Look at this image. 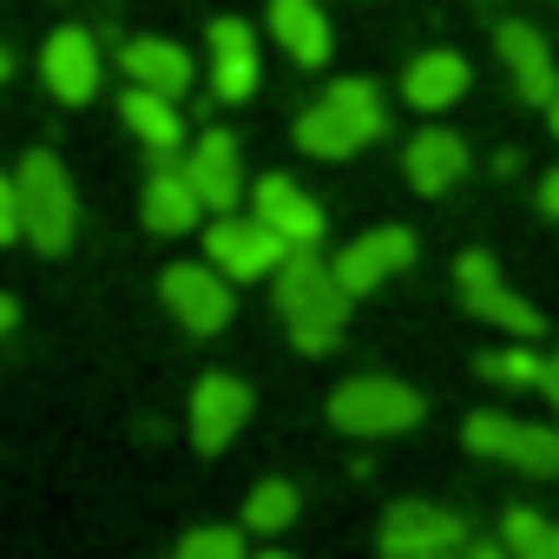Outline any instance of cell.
Masks as SVG:
<instances>
[{"label":"cell","mask_w":559,"mask_h":559,"mask_svg":"<svg viewBox=\"0 0 559 559\" xmlns=\"http://www.w3.org/2000/svg\"><path fill=\"white\" fill-rule=\"evenodd\" d=\"M158 290H165L171 317H178L191 336H217V330L230 323V310H237V297H230V276H224L211 257H204V263H165Z\"/></svg>","instance_id":"cell-8"},{"label":"cell","mask_w":559,"mask_h":559,"mask_svg":"<svg viewBox=\"0 0 559 559\" xmlns=\"http://www.w3.org/2000/svg\"><path fill=\"white\" fill-rule=\"evenodd\" d=\"M250 211L284 237L290 250H317L323 243V230H330V217H323V204L297 185V178H263L257 185V198H250Z\"/></svg>","instance_id":"cell-12"},{"label":"cell","mask_w":559,"mask_h":559,"mask_svg":"<svg viewBox=\"0 0 559 559\" xmlns=\"http://www.w3.org/2000/svg\"><path fill=\"white\" fill-rule=\"evenodd\" d=\"M461 539H467V526H461V513H448V507L395 500V507L382 513V552H395V559H448Z\"/></svg>","instance_id":"cell-9"},{"label":"cell","mask_w":559,"mask_h":559,"mask_svg":"<svg viewBox=\"0 0 559 559\" xmlns=\"http://www.w3.org/2000/svg\"><path fill=\"white\" fill-rule=\"evenodd\" d=\"M539 389H546V402L559 408V356H546V382H539Z\"/></svg>","instance_id":"cell-30"},{"label":"cell","mask_w":559,"mask_h":559,"mask_svg":"<svg viewBox=\"0 0 559 559\" xmlns=\"http://www.w3.org/2000/svg\"><path fill=\"white\" fill-rule=\"evenodd\" d=\"M276 310L290 323V343L304 356H323L343 343V323H349V290L336 263H323L317 250H290L284 270H276Z\"/></svg>","instance_id":"cell-1"},{"label":"cell","mask_w":559,"mask_h":559,"mask_svg":"<svg viewBox=\"0 0 559 559\" xmlns=\"http://www.w3.org/2000/svg\"><path fill=\"white\" fill-rule=\"evenodd\" d=\"M408 263H415V230L382 224V230H369V237L343 243L336 276H343V290H349V297H369V290H382L389 276H395V270H408Z\"/></svg>","instance_id":"cell-11"},{"label":"cell","mask_w":559,"mask_h":559,"mask_svg":"<svg viewBox=\"0 0 559 559\" xmlns=\"http://www.w3.org/2000/svg\"><path fill=\"white\" fill-rule=\"evenodd\" d=\"M14 323H21V304H14V297H0V336H8Z\"/></svg>","instance_id":"cell-31"},{"label":"cell","mask_w":559,"mask_h":559,"mask_svg":"<svg viewBox=\"0 0 559 559\" xmlns=\"http://www.w3.org/2000/svg\"><path fill=\"white\" fill-rule=\"evenodd\" d=\"M250 408H257L250 382H237V376H204V382L191 389V448H198V454L230 448L237 428L250 421Z\"/></svg>","instance_id":"cell-10"},{"label":"cell","mask_w":559,"mask_h":559,"mask_svg":"<svg viewBox=\"0 0 559 559\" xmlns=\"http://www.w3.org/2000/svg\"><path fill=\"white\" fill-rule=\"evenodd\" d=\"M330 421L343 435H408L421 421V395L395 376H356L330 395Z\"/></svg>","instance_id":"cell-5"},{"label":"cell","mask_w":559,"mask_h":559,"mask_svg":"<svg viewBox=\"0 0 559 559\" xmlns=\"http://www.w3.org/2000/svg\"><path fill=\"white\" fill-rule=\"evenodd\" d=\"M454 284H461V304H467L480 323H493V330H507V336H520V343H533V336L546 330V317H539L526 297H513V290L500 284V263H493L487 250H467V257L454 263Z\"/></svg>","instance_id":"cell-7"},{"label":"cell","mask_w":559,"mask_h":559,"mask_svg":"<svg viewBox=\"0 0 559 559\" xmlns=\"http://www.w3.org/2000/svg\"><path fill=\"white\" fill-rule=\"evenodd\" d=\"M185 171H191V185H198V198H204V211H237L243 204V152H237V139L230 132H204L198 145H191V158H185Z\"/></svg>","instance_id":"cell-14"},{"label":"cell","mask_w":559,"mask_h":559,"mask_svg":"<svg viewBox=\"0 0 559 559\" xmlns=\"http://www.w3.org/2000/svg\"><path fill=\"white\" fill-rule=\"evenodd\" d=\"M467 559H513V552H507V539H480V546H467Z\"/></svg>","instance_id":"cell-29"},{"label":"cell","mask_w":559,"mask_h":559,"mask_svg":"<svg viewBox=\"0 0 559 559\" xmlns=\"http://www.w3.org/2000/svg\"><path fill=\"white\" fill-rule=\"evenodd\" d=\"M40 73H47L53 99L86 106V99L99 93V40H93L86 27H60V34L47 40V53H40Z\"/></svg>","instance_id":"cell-13"},{"label":"cell","mask_w":559,"mask_h":559,"mask_svg":"<svg viewBox=\"0 0 559 559\" xmlns=\"http://www.w3.org/2000/svg\"><path fill=\"white\" fill-rule=\"evenodd\" d=\"M119 67H126L132 86H152L165 99H185V86H191V53L178 40H126Z\"/></svg>","instance_id":"cell-21"},{"label":"cell","mask_w":559,"mask_h":559,"mask_svg":"<svg viewBox=\"0 0 559 559\" xmlns=\"http://www.w3.org/2000/svg\"><path fill=\"white\" fill-rule=\"evenodd\" d=\"M461 93H467V60L448 53V47L408 60V73H402V99H408L415 112H448Z\"/></svg>","instance_id":"cell-20"},{"label":"cell","mask_w":559,"mask_h":559,"mask_svg":"<svg viewBox=\"0 0 559 559\" xmlns=\"http://www.w3.org/2000/svg\"><path fill=\"white\" fill-rule=\"evenodd\" d=\"M402 165H408V185H415L421 198H441V191H454V185L467 178V145H461L454 132L428 126V132H415V139H408Z\"/></svg>","instance_id":"cell-16"},{"label":"cell","mask_w":559,"mask_h":559,"mask_svg":"<svg viewBox=\"0 0 559 559\" xmlns=\"http://www.w3.org/2000/svg\"><path fill=\"white\" fill-rule=\"evenodd\" d=\"M270 34H276V47H284L297 67H323L330 47H336L317 0H270Z\"/></svg>","instance_id":"cell-19"},{"label":"cell","mask_w":559,"mask_h":559,"mask_svg":"<svg viewBox=\"0 0 559 559\" xmlns=\"http://www.w3.org/2000/svg\"><path fill=\"white\" fill-rule=\"evenodd\" d=\"M297 487L290 480H257L250 487V500H243V533H284L290 520H297Z\"/></svg>","instance_id":"cell-24"},{"label":"cell","mask_w":559,"mask_h":559,"mask_svg":"<svg viewBox=\"0 0 559 559\" xmlns=\"http://www.w3.org/2000/svg\"><path fill=\"white\" fill-rule=\"evenodd\" d=\"M539 211H546V217H559V165L539 178Z\"/></svg>","instance_id":"cell-28"},{"label":"cell","mask_w":559,"mask_h":559,"mask_svg":"<svg viewBox=\"0 0 559 559\" xmlns=\"http://www.w3.org/2000/svg\"><path fill=\"white\" fill-rule=\"evenodd\" d=\"M178 559H250V552H243L237 526H191L178 539Z\"/></svg>","instance_id":"cell-26"},{"label":"cell","mask_w":559,"mask_h":559,"mask_svg":"<svg viewBox=\"0 0 559 559\" xmlns=\"http://www.w3.org/2000/svg\"><path fill=\"white\" fill-rule=\"evenodd\" d=\"M500 539H507L513 559H559V520H546L533 507H513L500 520Z\"/></svg>","instance_id":"cell-23"},{"label":"cell","mask_w":559,"mask_h":559,"mask_svg":"<svg viewBox=\"0 0 559 559\" xmlns=\"http://www.w3.org/2000/svg\"><path fill=\"white\" fill-rule=\"evenodd\" d=\"M474 369L487 382H507V389H539L546 382V356H533V349H487Z\"/></svg>","instance_id":"cell-25"},{"label":"cell","mask_w":559,"mask_h":559,"mask_svg":"<svg viewBox=\"0 0 559 559\" xmlns=\"http://www.w3.org/2000/svg\"><path fill=\"white\" fill-rule=\"evenodd\" d=\"M546 119H552V132H559V93H552V106H546Z\"/></svg>","instance_id":"cell-33"},{"label":"cell","mask_w":559,"mask_h":559,"mask_svg":"<svg viewBox=\"0 0 559 559\" xmlns=\"http://www.w3.org/2000/svg\"><path fill=\"white\" fill-rule=\"evenodd\" d=\"M500 60H507V73H513V93L526 99V106H552V93H559V73H552V47H546V34H533L526 21H500Z\"/></svg>","instance_id":"cell-15"},{"label":"cell","mask_w":559,"mask_h":559,"mask_svg":"<svg viewBox=\"0 0 559 559\" xmlns=\"http://www.w3.org/2000/svg\"><path fill=\"white\" fill-rule=\"evenodd\" d=\"M21 237V185L0 171V243H14Z\"/></svg>","instance_id":"cell-27"},{"label":"cell","mask_w":559,"mask_h":559,"mask_svg":"<svg viewBox=\"0 0 559 559\" xmlns=\"http://www.w3.org/2000/svg\"><path fill=\"white\" fill-rule=\"evenodd\" d=\"M211 86L230 106L257 93V34L243 21H211Z\"/></svg>","instance_id":"cell-17"},{"label":"cell","mask_w":559,"mask_h":559,"mask_svg":"<svg viewBox=\"0 0 559 559\" xmlns=\"http://www.w3.org/2000/svg\"><path fill=\"white\" fill-rule=\"evenodd\" d=\"M389 132V112H382V93L376 80H336L304 119H297V145L310 158H356L369 139Z\"/></svg>","instance_id":"cell-2"},{"label":"cell","mask_w":559,"mask_h":559,"mask_svg":"<svg viewBox=\"0 0 559 559\" xmlns=\"http://www.w3.org/2000/svg\"><path fill=\"white\" fill-rule=\"evenodd\" d=\"M198 217H204V198H198L191 171H185V165H158V171L145 178V224H152L158 237H185Z\"/></svg>","instance_id":"cell-18"},{"label":"cell","mask_w":559,"mask_h":559,"mask_svg":"<svg viewBox=\"0 0 559 559\" xmlns=\"http://www.w3.org/2000/svg\"><path fill=\"white\" fill-rule=\"evenodd\" d=\"M204 257L230 276V284H250V276H276V270H284L290 243L276 237L257 211H250V217H230V211H224V217L204 230Z\"/></svg>","instance_id":"cell-6"},{"label":"cell","mask_w":559,"mask_h":559,"mask_svg":"<svg viewBox=\"0 0 559 559\" xmlns=\"http://www.w3.org/2000/svg\"><path fill=\"white\" fill-rule=\"evenodd\" d=\"M461 441H467V454L513 461L533 480L559 474V428H539V421H520V415H500V408H474L467 428H461Z\"/></svg>","instance_id":"cell-4"},{"label":"cell","mask_w":559,"mask_h":559,"mask_svg":"<svg viewBox=\"0 0 559 559\" xmlns=\"http://www.w3.org/2000/svg\"><path fill=\"white\" fill-rule=\"evenodd\" d=\"M8 73H14V53H8V47H0V80H8Z\"/></svg>","instance_id":"cell-32"},{"label":"cell","mask_w":559,"mask_h":559,"mask_svg":"<svg viewBox=\"0 0 559 559\" xmlns=\"http://www.w3.org/2000/svg\"><path fill=\"white\" fill-rule=\"evenodd\" d=\"M119 112H126V126H132L152 152H178V139H185L178 99H165V93H152V86H132V93L119 99Z\"/></svg>","instance_id":"cell-22"},{"label":"cell","mask_w":559,"mask_h":559,"mask_svg":"<svg viewBox=\"0 0 559 559\" xmlns=\"http://www.w3.org/2000/svg\"><path fill=\"white\" fill-rule=\"evenodd\" d=\"M257 559H290V552H257Z\"/></svg>","instance_id":"cell-34"},{"label":"cell","mask_w":559,"mask_h":559,"mask_svg":"<svg viewBox=\"0 0 559 559\" xmlns=\"http://www.w3.org/2000/svg\"><path fill=\"white\" fill-rule=\"evenodd\" d=\"M14 185H21V237L34 250L60 257L73 243V224H80V198H73L67 165L53 152H27L21 171H14Z\"/></svg>","instance_id":"cell-3"}]
</instances>
